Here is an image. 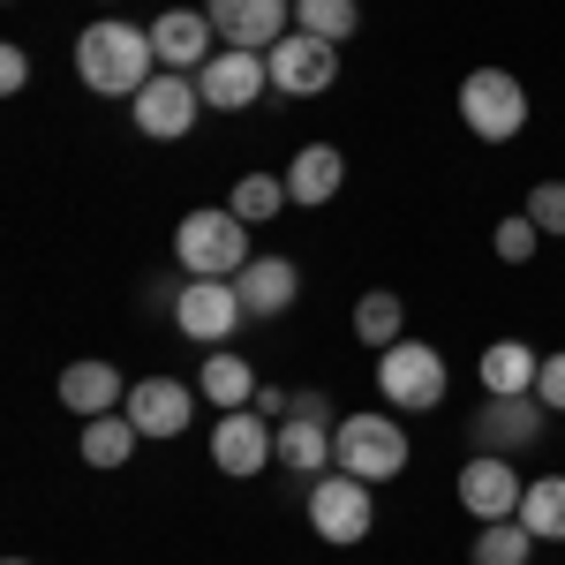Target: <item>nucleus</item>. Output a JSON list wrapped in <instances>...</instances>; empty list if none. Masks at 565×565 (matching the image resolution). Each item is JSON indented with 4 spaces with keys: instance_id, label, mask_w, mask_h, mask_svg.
<instances>
[{
    "instance_id": "f257e3e1",
    "label": "nucleus",
    "mask_w": 565,
    "mask_h": 565,
    "mask_svg": "<svg viewBox=\"0 0 565 565\" xmlns=\"http://www.w3.org/2000/svg\"><path fill=\"white\" fill-rule=\"evenodd\" d=\"M76 76L98 98H136V90L159 76V53H151V31H136L121 15H98L76 31Z\"/></svg>"
},
{
    "instance_id": "f03ea898",
    "label": "nucleus",
    "mask_w": 565,
    "mask_h": 565,
    "mask_svg": "<svg viewBox=\"0 0 565 565\" xmlns=\"http://www.w3.org/2000/svg\"><path fill=\"white\" fill-rule=\"evenodd\" d=\"M174 257L189 279H234L242 264L257 257L249 249V218H234L226 204H204V212H189L174 226Z\"/></svg>"
},
{
    "instance_id": "7ed1b4c3",
    "label": "nucleus",
    "mask_w": 565,
    "mask_h": 565,
    "mask_svg": "<svg viewBox=\"0 0 565 565\" xmlns=\"http://www.w3.org/2000/svg\"><path fill=\"white\" fill-rule=\"evenodd\" d=\"M460 121L482 143H513L527 129V84L513 68H468L460 76Z\"/></svg>"
},
{
    "instance_id": "20e7f679",
    "label": "nucleus",
    "mask_w": 565,
    "mask_h": 565,
    "mask_svg": "<svg viewBox=\"0 0 565 565\" xmlns=\"http://www.w3.org/2000/svg\"><path fill=\"white\" fill-rule=\"evenodd\" d=\"M445 385H452V370H445V354L423 348V340H392V348L377 354V392H385L392 407H407V415L445 407Z\"/></svg>"
},
{
    "instance_id": "39448f33",
    "label": "nucleus",
    "mask_w": 565,
    "mask_h": 565,
    "mask_svg": "<svg viewBox=\"0 0 565 565\" xmlns=\"http://www.w3.org/2000/svg\"><path fill=\"white\" fill-rule=\"evenodd\" d=\"M332 452H340V468L362 476V482L407 476V430H399L392 415H348V423H332Z\"/></svg>"
},
{
    "instance_id": "423d86ee",
    "label": "nucleus",
    "mask_w": 565,
    "mask_h": 565,
    "mask_svg": "<svg viewBox=\"0 0 565 565\" xmlns=\"http://www.w3.org/2000/svg\"><path fill=\"white\" fill-rule=\"evenodd\" d=\"M377 482L348 476V468H332V476L309 482V527L324 535V543H362L370 527H377V498H370Z\"/></svg>"
},
{
    "instance_id": "0eeeda50",
    "label": "nucleus",
    "mask_w": 565,
    "mask_h": 565,
    "mask_svg": "<svg viewBox=\"0 0 565 565\" xmlns=\"http://www.w3.org/2000/svg\"><path fill=\"white\" fill-rule=\"evenodd\" d=\"M129 114H136V136L181 143V136L196 129V114H204V90H196V76H181V68H159V76L129 98Z\"/></svg>"
},
{
    "instance_id": "6e6552de",
    "label": "nucleus",
    "mask_w": 565,
    "mask_h": 565,
    "mask_svg": "<svg viewBox=\"0 0 565 565\" xmlns=\"http://www.w3.org/2000/svg\"><path fill=\"white\" fill-rule=\"evenodd\" d=\"M543 423H551V407L535 399V392H482L476 423H468V437H476V452H527L535 437H543Z\"/></svg>"
},
{
    "instance_id": "1a4fd4ad",
    "label": "nucleus",
    "mask_w": 565,
    "mask_h": 565,
    "mask_svg": "<svg viewBox=\"0 0 565 565\" xmlns=\"http://www.w3.org/2000/svg\"><path fill=\"white\" fill-rule=\"evenodd\" d=\"M174 324L196 348H226L234 324H249V309L234 295V279H189V287H174Z\"/></svg>"
},
{
    "instance_id": "9d476101",
    "label": "nucleus",
    "mask_w": 565,
    "mask_h": 565,
    "mask_svg": "<svg viewBox=\"0 0 565 565\" xmlns=\"http://www.w3.org/2000/svg\"><path fill=\"white\" fill-rule=\"evenodd\" d=\"M264 84H271V61H264V53H249V45H218L212 61L196 68V90H204V106H218V114L257 106Z\"/></svg>"
},
{
    "instance_id": "9b49d317",
    "label": "nucleus",
    "mask_w": 565,
    "mask_h": 565,
    "mask_svg": "<svg viewBox=\"0 0 565 565\" xmlns=\"http://www.w3.org/2000/svg\"><path fill=\"white\" fill-rule=\"evenodd\" d=\"M279 460V430H271V415H257V407H234V415H218L212 430V468H226V476H264Z\"/></svg>"
},
{
    "instance_id": "f8f14e48",
    "label": "nucleus",
    "mask_w": 565,
    "mask_h": 565,
    "mask_svg": "<svg viewBox=\"0 0 565 565\" xmlns=\"http://www.w3.org/2000/svg\"><path fill=\"white\" fill-rule=\"evenodd\" d=\"M264 61H271V84L287 90V98H317V90L340 84V45L309 39V31H287Z\"/></svg>"
},
{
    "instance_id": "ddd939ff",
    "label": "nucleus",
    "mask_w": 565,
    "mask_h": 565,
    "mask_svg": "<svg viewBox=\"0 0 565 565\" xmlns=\"http://www.w3.org/2000/svg\"><path fill=\"white\" fill-rule=\"evenodd\" d=\"M521 498H527V482L505 452H476V460L460 468V505H468L476 521H521Z\"/></svg>"
},
{
    "instance_id": "4468645a",
    "label": "nucleus",
    "mask_w": 565,
    "mask_h": 565,
    "mask_svg": "<svg viewBox=\"0 0 565 565\" xmlns=\"http://www.w3.org/2000/svg\"><path fill=\"white\" fill-rule=\"evenodd\" d=\"M143 31H151L159 68H181V76H196V68L218 53V31H212V15H204V8H159Z\"/></svg>"
},
{
    "instance_id": "2eb2a0df",
    "label": "nucleus",
    "mask_w": 565,
    "mask_h": 565,
    "mask_svg": "<svg viewBox=\"0 0 565 565\" xmlns=\"http://www.w3.org/2000/svg\"><path fill=\"white\" fill-rule=\"evenodd\" d=\"M218 45H249V53H271L287 39V0H204Z\"/></svg>"
},
{
    "instance_id": "dca6fc26",
    "label": "nucleus",
    "mask_w": 565,
    "mask_h": 565,
    "mask_svg": "<svg viewBox=\"0 0 565 565\" xmlns=\"http://www.w3.org/2000/svg\"><path fill=\"white\" fill-rule=\"evenodd\" d=\"M196 399L204 392H189V385H174V377H143V385H129V415L143 437H181L189 423H196Z\"/></svg>"
},
{
    "instance_id": "f3484780",
    "label": "nucleus",
    "mask_w": 565,
    "mask_h": 565,
    "mask_svg": "<svg viewBox=\"0 0 565 565\" xmlns=\"http://www.w3.org/2000/svg\"><path fill=\"white\" fill-rule=\"evenodd\" d=\"M234 295H242L249 317H287L295 295H302V271H295L287 257H249L242 271H234Z\"/></svg>"
},
{
    "instance_id": "a211bd4d",
    "label": "nucleus",
    "mask_w": 565,
    "mask_h": 565,
    "mask_svg": "<svg viewBox=\"0 0 565 565\" xmlns=\"http://www.w3.org/2000/svg\"><path fill=\"white\" fill-rule=\"evenodd\" d=\"M340 181H348V159H340L332 143H302V151L287 159V204L317 212V204H332V196H340Z\"/></svg>"
},
{
    "instance_id": "6ab92c4d",
    "label": "nucleus",
    "mask_w": 565,
    "mask_h": 565,
    "mask_svg": "<svg viewBox=\"0 0 565 565\" xmlns=\"http://www.w3.org/2000/svg\"><path fill=\"white\" fill-rule=\"evenodd\" d=\"M61 407H76V415H121L129 407V385H121V370L114 362H68L61 370Z\"/></svg>"
},
{
    "instance_id": "aec40b11",
    "label": "nucleus",
    "mask_w": 565,
    "mask_h": 565,
    "mask_svg": "<svg viewBox=\"0 0 565 565\" xmlns=\"http://www.w3.org/2000/svg\"><path fill=\"white\" fill-rule=\"evenodd\" d=\"M279 468L302 476V482H317L324 468H340V452H332V423H317V415H287V423H279Z\"/></svg>"
},
{
    "instance_id": "412c9836",
    "label": "nucleus",
    "mask_w": 565,
    "mask_h": 565,
    "mask_svg": "<svg viewBox=\"0 0 565 565\" xmlns=\"http://www.w3.org/2000/svg\"><path fill=\"white\" fill-rule=\"evenodd\" d=\"M196 392H204V407L234 415V407H249V399H257V370H249L234 348H212V354H204V377H196Z\"/></svg>"
},
{
    "instance_id": "4be33fe9",
    "label": "nucleus",
    "mask_w": 565,
    "mask_h": 565,
    "mask_svg": "<svg viewBox=\"0 0 565 565\" xmlns=\"http://www.w3.org/2000/svg\"><path fill=\"white\" fill-rule=\"evenodd\" d=\"M482 392H535V377H543V354L527 348V340H490L476 362Z\"/></svg>"
},
{
    "instance_id": "5701e85b",
    "label": "nucleus",
    "mask_w": 565,
    "mask_h": 565,
    "mask_svg": "<svg viewBox=\"0 0 565 565\" xmlns=\"http://www.w3.org/2000/svg\"><path fill=\"white\" fill-rule=\"evenodd\" d=\"M354 340H362V348H377V354H385L392 340H407V309H399L392 287H377V295H362V302H354Z\"/></svg>"
},
{
    "instance_id": "b1692460",
    "label": "nucleus",
    "mask_w": 565,
    "mask_h": 565,
    "mask_svg": "<svg viewBox=\"0 0 565 565\" xmlns=\"http://www.w3.org/2000/svg\"><path fill=\"white\" fill-rule=\"evenodd\" d=\"M136 423L129 415H90L84 423V468H129V452H136Z\"/></svg>"
},
{
    "instance_id": "393cba45",
    "label": "nucleus",
    "mask_w": 565,
    "mask_h": 565,
    "mask_svg": "<svg viewBox=\"0 0 565 565\" xmlns=\"http://www.w3.org/2000/svg\"><path fill=\"white\" fill-rule=\"evenodd\" d=\"M521 521L535 543H565V476H535L521 498Z\"/></svg>"
},
{
    "instance_id": "a878e982",
    "label": "nucleus",
    "mask_w": 565,
    "mask_h": 565,
    "mask_svg": "<svg viewBox=\"0 0 565 565\" xmlns=\"http://www.w3.org/2000/svg\"><path fill=\"white\" fill-rule=\"evenodd\" d=\"M295 31H309L324 45H348L362 31V8L354 0H295Z\"/></svg>"
},
{
    "instance_id": "bb28decb",
    "label": "nucleus",
    "mask_w": 565,
    "mask_h": 565,
    "mask_svg": "<svg viewBox=\"0 0 565 565\" xmlns=\"http://www.w3.org/2000/svg\"><path fill=\"white\" fill-rule=\"evenodd\" d=\"M476 565H527L535 558V535H527V521H482L476 551H468Z\"/></svg>"
},
{
    "instance_id": "cd10ccee",
    "label": "nucleus",
    "mask_w": 565,
    "mask_h": 565,
    "mask_svg": "<svg viewBox=\"0 0 565 565\" xmlns=\"http://www.w3.org/2000/svg\"><path fill=\"white\" fill-rule=\"evenodd\" d=\"M226 212L249 218V226L279 218V212H287V181H279V174H242V181H234V196H226Z\"/></svg>"
},
{
    "instance_id": "c85d7f7f",
    "label": "nucleus",
    "mask_w": 565,
    "mask_h": 565,
    "mask_svg": "<svg viewBox=\"0 0 565 565\" xmlns=\"http://www.w3.org/2000/svg\"><path fill=\"white\" fill-rule=\"evenodd\" d=\"M535 242H543V226H535L527 212L498 218V257H505V264H527V257H535Z\"/></svg>"
},
{
    "instance_id": "c756f323",
    "label": "nucleus",
    "mask_w": 565,
    "mask_h": 565,
    "mask_svg": "<svg viewBox=\"0 0 565 565\" xmlns=\"http://www.w3.org/2000/svg\"><path fill=\"white\" fill-rule=\"evenodd\" d=\"M527 218H535L543 234H565V181H535V189H527Z\"/></svg>"
},
{
    "instance_id": "7c9ffc66",
    "label": "nucleus",
    "mask_w": 565,
    "mask_h": 565,
    "mask_svg": "<svg viewBox=\"0 0 565 565\" xmlns=\"http://www.w3.org/2000/svg\"><path fill=\"white\" fill-rule=\"evenodd\" d=\"M535 399L551 407V415H565V348L543 354V377H535Z\"/></svg>"
},
{
    "instance_id": "2f4dec72",
    "label": "nucleus",
    "mask_w": 565,
    "mask_h": 565,
    "mask_svg": "<svg viewBox=\"0 0 565 565\" xmlns=\"http://www.w3.org/2000/svg\"><path fill=\"white\" fill-rule=\"evenodd\" d=\"M23 84H31V53H23V45H0V90L15 98Z\"/></svg>"
},
{
    "instance_id": "473e14b6",
    "label": "nucleus",
    "mask_w": 565,
    "mask_h": 565,
    "mask_svg": "<svg viewBox=\"0 0 565 565\" xmlns=\"http://www.w3.org/2000/svg\"><path fill=\"white\" fill-rule=\"evenodd\" d=\"M249 407H257V415H271V423H287V407H295V399H287L279 385H257V399H249Z\"/></svg>"
},
{
    "instance_id": "72a5a7b5",
    "label": "nucleus",
    "mask_w": 565,
    "mask_h": 565,
    "mask_svg": "<svg viewBox=\"0 0 565 565\" xmlns=\"http://www.w3.org/2000/svg\"><path fill=\"white\" fill-rule=\"evenodd\" d=\"M287 415H317V423H324V415H332V399L309 385V392H295V407H287Z\"/></svg>"
},
{
    "instance_id": "f704fd0d",
    "label": "nucleus",
    "mask_w": 565,
    "mask_h": 565,
    "mask_svg": "<svg viewBox=\"0 0 565 565\" xmlns=\"http://www.w3.org/2000/svg\"><path fill=\"white\" fill-rule=\"evenodd\" d=\"M8 565H31V558H8Z\"/></svg>"
},
{
    "instance_id": "c9c22d12",
    "label": "nucleus",
    "mask_w": 565,
    "mask_h": 565,
    "mask_svg": "<svg viewBox=\"0 0 565 565\" xmlns=\"http://www.w3.org/2000/svg\"><path fill=\"white\" fill-rule=\"evenodd\" d=\"M98 8H106V0H98Z\"/></svg>"
}]
</instances>
